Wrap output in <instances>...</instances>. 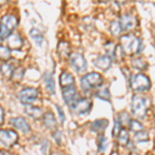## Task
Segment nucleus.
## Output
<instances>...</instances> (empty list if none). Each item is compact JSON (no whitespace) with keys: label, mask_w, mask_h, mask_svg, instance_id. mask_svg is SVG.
<instances>
[{"label":"nucleus","mask_w":155,"mask_h":155,"mask_svg":"<svg viewBox=\"0 0 155 155\" xmlns=\"http://www.w3.org/2000/svg\"><path fill=\"white\" fill-rule=\"evenodd\" d=\"M12 71H14V67H12V64H9V63H6V62H4V63L1 64V66H0V74H1L4 78H5V79L12 78Z\"/></svg>","instance_id":"nucleus-22"},{"label":"nucleus","mask_w":155,"mask_h":155,"mask_svg":"<svg viewBox=\"0 0 155 155\" xmlns=\"http://www.w3.org/2000/svg\"><path fill=\"white\" fill-rule=\"evenodd\" d=\"M23 47V38L19 33H12L7 37V48L9 50H20Z\"/></svg>","instance_id":"nucleus-11"},{"label":"nucleus","mask_w":155,"mask_h":155,"mask_svg":"<svg viewBox=\"0 0 155 155\" xmlns=\"http://www.w3.org/2000/svg\"><path fill=\"white\" fill-rule=\"evenodd\" d=\"M71 110L79 115H86L90 112L92 107V102L87 98H80L74 101L71 104Z\"/></svg>","instance_id":"nucleus-5"},{"label":"nucleus","mask_w":155,"mask_h":155,"mask_svg":"<svg viewBox=\"0 0 155 155\" xmlns=\"http://www.w3.org/2000/svg\"><path fill=\"white\" fill-rule=\"evenodd\" d=\"M136 140L137 142H141V143H143V142H147L149 141V134L147 131H144V130H141L139 132H137L136 134Z\"/></svg>","instance_id":"nucleus-30"},{"label":"nucleus","mask_w":155,"mask_h":155,"mask_svg":"<svg viewBox=\"0 0 155 155\" xmlns=\"http://www.w3.org/2000/svg\"><path fill=\"white\" fill-rule=\"evenodd\" d=\"M11 59V50L5 46L0 45V60L2 61H7Z\"/></svg>","instance_id":"nucleus-27"},{"label":"nucleus","mask_w":155,"mask_h":155,"mask_svg":"<svg viewBox=\"0 0 155 155\" xmlns=\"http://www.w3.org/2000/svg\"><path fill=\"white\" fill-rule=\"evenodd\" d=\"M12 124H14V126L16 127L17 129L21 130L22 132H24V134H26V132L30 131L29 124L27 123L26 120H25L24 118H22V117L15 118L14 120H12Z\"/></svg>","instance_id":"nucleus-16"},{"label":"nucleus","mask_w":155,"mask_h":155,"mask_svg":"<svg viewBox=\"0 0 155 155\" xmlns=\"http://www.w3.org/2000/svg\"><path fill=\"white\" fill-rule=\"evenodd\" d=\"M101 2H102V3H106V2H107V1H110V0H99Z\"/></svg>","instance_id":"nucleus-39"},{"label":"nucleus","mask_w":155,"mask_h":155,"mask_svg":"<svg viewBox=\"0 0 155 155\" xmlns=\"http://www.w3.org/2000/svg\"><path fill=\"white\" fill-rule=\"evenodd\" d=\"M151 83L148 77H146L143 74H134L130 79V87L134 91L137 92H144L150 89Z\"/></svg>","instance_id":"nucleus-4"},{"label":"nucleus","mask_w":155,"mask_h":155,"mask_svg":"<svg viewBox=\"0 0 155 155\" xmlns=\"http://www.w3.org/2000/svg\"><path fill=\"white\" fill-rule=\"evenodd\" d=\"M4 122V111L1 107H0V125H2Z\"/></svg>","instance_id":"nucleus-36"},{"label":"nucleus","mask_w":155,"mask_h":155,"mask_svg":"<svg viewBox=\"0 0 155 155\" xmlns=\"http://www.w3.org/2000/svg\"><path fill=\"white\" fill-rule=\"evenodd\" d=\"M59 83H60L61 88H63V89L69 88V87H74V78L71 72L63 71L61 74H60Z\"/></svg>","instance_id":"nucleus-12"},{"label":"nucleus","mask_w":155,"mask_h":155,"mask_svg":"<svg viewBox=\"0 0 155 155\" xmlns=\"http://www.w3.org/2000/svg\"><path fill=\"white\" fill-rule=\"evenodd\" d=\"M24 112L33 119H41V117L44 116L41 107L31 106V104H27V106L25 107Z\"/></svg>","instance_id":"nucleus-15"},{"label":"nucleus","mask_w":155,"mask_h":155,"mask_svg":"<svg viewBox=\"0 0 155 155\" xmlns=\"http://www.w3.org/2000/svg\"><path fill=\"white\" fill-rule=\"evenodd\" d=\"M94 64H95L97 68L106 71L112 65V59L109 56H107V55L106 56H99L94 60Z\"/></svg>","instance_id":"nucleus-13"},{"label":"nucleus","mask_w":155,"mask_h":155,"mask_svg":"<svg viewBox=\"0 0 155 155\" xmlns=\"http://www.w3.org/2000/svg\"><path fill=\"white\" fill-rule=\"evenodd\" d=\"M129 127H130V130L136 132V134L143 130V124L137 121V120H130L129 121Z\"/></svg>","instance_id":"nucleus-28"},{"label":"nucleus","mask_w":155,"mask_h":155,"mask_svg":"<svg viewBox=\"0 0 155 155\" xmlns=\"http://www.w3.org/2000/svg\"><path fill=\"white\" fill-rule=\"evenodd\" d=\"M110 31L111 33L113 34L114 36H118L120 35V33L122 32V29H121V26H120V23L118 21H112L111 22V25H110Z\"/></svg>","instance_id":"nucleus-26"},{"label":"nucleus","mask_w":155,"mask_h":155,"mask_svg":"<svg viewBox=\"0 0 155 155\" xmlns=\"http://www.w3.org/2000/svg\"><path fill=\"white\" fill-rule=\"evenodd\" d=\"M131 65L134 68L137 69V71H143V69H145L147 67V63L142 59H134V60H132Z\"/></svg>","instance_id":"nucleus-29"},{"label":"nucleus","mask_w":155,"mask_h":155,"mask_svg":"<svg viewBox=\"0 0 155 155\" xmlns=\"http://www.w3.org/2000/svg\"><path fill=\"white\" fill-rule=\"evenodd\" d=\"M121 129H122L121 122H120V120L118 119V117H117V118L115 119V124H114V128H113V136L118 137V134H119V132L121 131Z\"/></svg>","instance_id":"nucleus-32"},{"label":"nucleus","mask_w":155,"mask_h":155,"mask_svg":"<svg viewBox=\"0 0 155 155\" xmlns=\"http://www.w3.org/2000/svg\"><path fill=\"white\" fill-rule=\"evenodd\" d=\"M104 82L101 74L98 72H90L81 79V87L84 91H89V90L95 88V87L101 86Z\"/></svg>","instance_id":"nucleus-3"},{"label":"nucleus","mask_w":155,"mask_h":155,"mask_svg":"<svg viewBox=\"0 0 155 155\" xmlns=\"http://www.w3.org/2000/svg\"><path fill=\"white\" fill-rule=\"evenodd\" d=\"M0 155H3V154H2V153H1V152H0Z\"/></svg>","instance_id":"nucleus-40"},{"label":"nucleus","mask_w":155,"mask_h":155,"mask_svg":"<svg viewBox=\"0 0 155 155\" xmlns=\"http://www.w3.org/2000/svg\"><path fill=\"white\" fill-rule=\"evenodd\" d=\"M57 51H58L60 56L65 58V57H68L71 55V46H69V44L67 41H62L58 44Z\"/></svg>","instance_id":"nucleus-17"},{"label":"nucleus","mask_w":155,"mask_h":155,"mask_svg":"<svg viewBox=\"0 0 155 155\" xmlns=\"http://www.w3.org/2000/svg\"><path fill=\"white\" fill-rule=\"evenodd\" d=\"M12 1H16V0H12Z\"/></svg>","instance_id":"nucleus-41"},{"label":"nucleus","mask_w":155,"mask_h":155,"mask_svg":"<svg viewBox=\"0 0 155 155\" xmlns=\"http://www.w3.org/2000/svg\"><path fill=\"white\" fill-rule=\"evenodd\" d=\"M116 50L117 46L115 45V42L113 41H107L106 44V52H107V56H109L111 59L115 58V54H116Z\"/></svg>","instance_id":"nucleus-24"},{"label":"nucleus","mask_w":155,"mask_h":155,"mask_svg":"<svg viewBox=\"0 0 155 155\" xmlns=\"http://www.w3.org/2000/svg\"><path fill=\"white\" fill-rule=\"evenodd\" d=\"M19 24V20L17 18V16L12 14H6L5 16L2 17L1 21H0V26L6 28L8 31H11L12 33L15 29L17 28Z\"/></svg>","instance_id":"nucleus-10"},{"label":"nucleus","mask_w":155,"mask_h":155,"mask_svg":"<svg viewBox=\"0 0 155 155\" xmlns=\"http://www.w3.org/2000/svg\"><path fill=\"white\" fill-rule=\"evenodd\" d=\"M44 123L48 128L50 129H54L57 125V121L56 118H55L54 114L51 113V112H48L44 115Z\"/></svg>","instance_id":"nucleus-18"},{"label":"nucleus","mask_w":155,"mask_h":155,"mask_svg":"<svg viewBox=\"0 0 155 155\" xmlns=\"http://www.w3.org/2000/svg\"><path fill=\"white\" fill-rule=\"evenodd\" d=\"M107 125H109V121H107V120L99 119L92 123L91 128H92V130H94V131H102L106 129V127Z\"/></svg>","instance_id":"nucleus-20"},{"label":"nucleus","mask_w":155,"mask_h":155,"mask_svg":"<svg viewBox=\"0 0 155 155\" xmlns=\"http://www.w3.org/2000/svg\"><path fill=\"white\" fill-rule=\"evenodd\" d=\"M149 106V101L144 96L136 94L131 101V111L137 118H143L147 114V107Z\"/></svg>","instance_id":"nucleus-2"},{"label":"nucleus","mask_w":155,"mask_h":155,"mask_svg":"<svg viewBox=\"0 0 155 155\" xmlns=\"http://www.w3.org/2000/svg\"><path fill=\"white\" fill-rule=\"evenodd\" d=\"M57 110H58V113L60 115V120H61V122L64 121V119H65V117H64V114H63V111H62V109L60 107L57 106Z\"/></svg>","instance_id":"nucleus-35"},{"label":"nucleus","mask_w":155,"mask_h":155,"mask_svg":"<svg viewBox=\"0 0 155 155\" xmlns=\"http://www.w3.org/2000/svg\"><path fill=\"white\" fill-rule=\"evenodd\" d=\"M44 77V80L46 82V85H47V89L49 90V92L51 94H54L55 93V82H54V78L52 76V74L50 72H45L42 74Z\"/></svg>","instance_id":"nucleus-19"},{"label":"nucleus","mask_w":155,"mask_h":155,"mask_svg":"<svg viewBox=\"0 0 155 155\" xmlns=\"http://www.w3.org/2000/svg\"><path fill=\"white\" fill-rule=\"evenodd\" d=\"M7 1H8V0H0V6L5 5V4L7 3Z\"/></svg>","instance_id":"nucleus-38"},{"label":"nucleus","mask_w":155,"mask_h":155,"mask_svg":"<svg viewBox=\"0 0 155 155\" xmlns=\"http://www.w3.org/2000/svg\"><path fill=\"white\" fill-rule=\"evenodd\" d=\"M54 139L56 140V142L58 144H61V139H62V134L60 131H58V130H56L55 131V134H54Z\"/></svg>","instance_id":"nucleus-34"},{"label":"nucleus","mask_w":155,"mask_h":155,"mask_svg":"<svg viewBox=\"0 0 155 155\" xmlns=\"http://www.w3.org/2000/svg\"><path fill=\"white\" fill-rule=\"evenodd\" d=\"M107 147V140L104 136H101V137H99V141H98L99 150H101V151H104V150H106Z\"/></svg>","instance_id":"nucleus-33"},{"label":"nucleus","mask_w":155,"mask_h":155,"mask_svg":"<svg viewBox=\"0 0 155 155\" xmlns=\"http://www.w3.org/2000/svg\"><path fill=\"white\" fill-rule=\"evenodd\" d=\"M120 26H121L122 31H130V30L134 29L137 26V19L134 18L130 14H124L120 17Z\"/></svg>","instance_id":"nucleus-9"},{"label":"nucleus","mask_w":155,"mask_h":155,"mask_svg":"<svg viewBox=\"0 0 155 155\" xmlns=\"http://www.w3.org/2000/svg\"><path fill=\"white\" fill-rule=\"evenodd\" d=\"M38 97V90L36 88H32V87H27L24 88L20 92L19 98L21 101L22 104H30L33 101H35Z\"/></svg>","instance_id":"nucleus-6"},{"label":"nucleus","mask_w":155,"mask_h":155,"mask_svg":"<svg viewBox=\"0 0 155 155\" xmlns=\"http://www.w3.org/2000/svg\"><path fill=\"white\" fill-rule=\"evenodd\" d=\"M69 61H71L72 67L78 72H83L87 68V62L85 57L80 53H71L69 56Z\"/></svg>","instance_id":"nucleus-8"},{"label":"nucleus","mask_w":155,"mask_h":155,"mask_svg":"<svg viewBox=\"0 0 155 155\" xmlns=\"http://www.w3.org/2000/svg\"><path fill=\"white\" fill-rule=\"evenodd\" d=\"M96 96L101 99H104V101H110V91L109 89L104 88L101 89L99 91L96 92Z\"/></svg>","instance_id":"nucleus-31"},{"label":"nucleus","mask_w":155,"mask_h":155,"mask_svg":"<svg viewBox=\"0 0 155 155\" xmlns=\"http://www.w3.org/2000/svg\"><path fill=\"white\" fill-rule=\"evenodd\" d=\"M120 44H121V50L123 54L132 56V55H137L141 52L142 49V41L134 34H125L121 36L120 38Z\"/></svg>","instance_id":"nucleus-1"},{"label":"nucleus","mask_w":155,"mask_h":155,"mask_svg":"<svg viewBox=\"0 0 155 155\" xmlns=\"http://www.w3.org/2000/svg\"><path fill=\"white\" fill-rule=\"evenodd\" d=\"M117 139H118V142L120 145H122V146H125V145L128 144V141H129V136H128V132H127L126 129H121V131L119 132L118 137H117Z\"/></svg>","instance_id":"nucleus-25"},{"label":"nucleus","mask_w":155,"mask_h":155,"mask_svg":"<svg viewBox=\"0 0 155 155\" xmlns=\"http://www.w3.org/2000/svg\"><path fill=\"white\" fill-rule=\"evenodd\" d=\"M24 74H25V69L22 66H19L14 69L12 78L15 82H21L24 78Z\"/></svg>","instance_id":"nucleus-23"},{"label":"nucleus","mask_w":155,"mask_h":155,"mask_svg":"<svg viewBox=\"0 0 155 155\" xmlns=\"http://www.w3.org/2000/svg\"><path fill=\"white\" fill-rule=\"evenodd\" d=\"M30 36H31V38L35 41V44L37 45V46L38 47L41 46L42 41H44V36H42L41 32L39 31L38 29L32 28L31 30H30Z\"/></svg>","instance_id":"nucleus-21"},{"label":"nucleus","mask_w":155,"mask_h":155,"mask_svg":"<svg viewBox=\"0 0 155 155\" xmlns=\"http://www.w3.org/2000/svg\"><path fill=\"white\" fill-rule=\"evenodd\" d=\"M18 141V134L12 129H1L0 130V142L6 147H12Z\"/></svg>","instance_id":"nucleus-7"},{"label":"nucleus","mask_w":155,"mask_h":155,"mask_svg":"<svg viewBox=\"0 0 155 155\" xmlns=\"http://www.w3.org/2000/svg\"><path fill=\"white\" fill-rule=\"evenodd\" d=\"M115 1H116L118 4H125L127 0H115Z\"/></svg>","instance_id":"nucleus-37"},{"label":"nucleus","mask_w":155,"mask_h":155,"mask_svg":"<svg viewBox=\"0 0 155 155\" xmlns=\"http://www.w3.org/2000/svg\"><path fill=\"white\" fill-rule=\"evenodd\" d=\"M77 97H78V92L74 87H69V88H66L63 91V99L69 106L74 101H77Z\"/></svg>","instance_id":"nucleus-14"}]
</instances>
